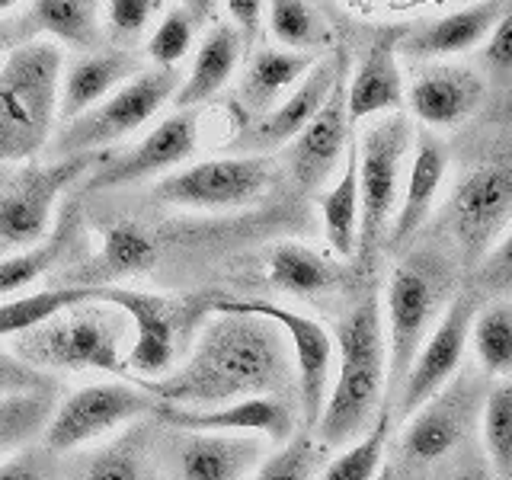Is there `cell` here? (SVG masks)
Masks as SVG:
<instances>
[{"mask_svg":"<svg viewBox=\"0 0 512 480\" xmlns=\"http://www.w3.org/2000/svg\"><path fill=\"white\" fill-rule=\"evenodd\" d=\"M157 404L218 407L247 397H282L295 388V362L272 320L215 301L196 343L167 378L138 381Z\"/></svg>","mask_w":512,"mask_h":480,"instance_id":"1","label":"cell"},{"mask_svg":"<svg viewBox=\"0 0 512 480\" xmlns=\"http://www.w3.org/2000/svg\"><path fill=\"white\" fill-rule=\"evenodd\" d=\"M333 340V381L320 420L311 429L327 452L362 439L388 410V336H384L381 301H359L340 320Z\"/></svg>","mask_w":512,"mask_h":480,"instance_id":"2","label":"cell"},{"mask_svg":"<svg viewBox=\"0 0 512 480\" xmlns=\"http://www.w3.org/2000/svg\"><path fill=\"white\" fill-rule=\"evenodd\" d=\"M7 349L42 375H122L128 349V317L90 298L7 340Z\"/></svg>","mask_w":512,"mask_h":480,"instance_id":"3","label":"cell"},{"mask_svg":"<svg viewBox=\"0 0 512 480\" xmlns=\"http://www.w3.org/2000/svg\"><path fill=\"white\" fill-rule=\"evenodd\" d=\"M96 298L128 317V381L167 378L186 359L218 301L212 295H157L125 285L96 288Z\"/></svg>","mask_w":512,"mask_h":480,"instance_id":"4","label":"cell"},{"mask_svg":"<svg viewBox=\"0 0 512 480\" xmlns=\"http://www.w3.org/2000/svg\"><path fill=\"white\" fill-rule=\"evenodd\" d=\"M64 58L52 39H29L0 64V164L32 160L52 141Z\"/></svg>","mask_w":512,"mask_h":480,"instance_id":"5","label":"cell"},{"mask_svg":"<svg viewBox=\"0 0 512 480\" xmlns=\"http://www.w3.org/2000/svg\"><path fill=\"white\" fill-rule=\"evenodd\" d=\"M452 301L455 272L439 250H416L391 269L381 298L384 336H388V407L394 404L416 352L452 308Z\"/></svg>","mask_w":512,"mask_h":480,"instance_id":"6","label":"cell"},{"mask_svg":"<svg viewBox=\"0 0 512 480\" xmlns=\"http://www.w3.org/2000/svg\"><path fill=\"white\" fill-rule=\"evenodd\" d=\"M180 84L183 74L176 68H157V64L144 68L116 93H109L103 103L87 109L84 116L64 122L52 141V157L103 154L112 144L125 141L148 125L167 103H173Z\"/></svg>","mask_w":512,"mask_h":480,"instance_id":"7","label":"cell"},{"mask_svg":"<svg viewBox=\"0 0 512 480\" xmlns=\"http://www.w3.org/2000/svg\"><path fill=\"white\" fill-rule=\"evenodd\" d=\"M413 141V119L404 112H391V116H381L368 125L356 144L362 199L359 250L365 256H372L381 240H388V228L394 221L400 192H404Z\"/></svg>","mask_w":512,"mask_h":480,"instance_id":"8","label":"cell"},{"mask_svg":"<svg viewBox=\"0 0 512 480\" xmlns=\"http://www.w3.org/2000/svg\"><path fill=\"white\" fill-rule=\"evenodd\" d=\"M154 413L157 400L138 381H93L58 400L42 432V445L52 455H68Z\"/></svg>","mask_w":512,"mask_h":480,"instance_id":"9","label":"cell"},{"mask_svg":"<svg viewBox=\"0 0 512 480\" xmlns=\"http://www.w3.org/2000/svg\"><path fill=\"white\" fill-rule=\"evenodd\" d=\"M445 228L464 263L477 266L512 228V157L474 164L452 189Z\"/></svg>","mask_w":512,"mask_h":480,"instance_id":"10","label":"cell"},{"mask_svg":"<svg viewBox=\"0 0 512 480\" xmlns=\"http://www.w3.org/2000/svg\"><path fill=\"white\" fill-rule=\"evenodd\" d=\"M103 154L52 157L48 164H29L0 189V244L32 247L55 228V208L80 176L93 173Z\"/></svg>","mask_w":512,"mask_h":480,"instance_id":"11","label":"cell"},{"mask_svg":"<svg viewBox=\"0 0 512 480\" xmlns=\"http://www.w3.org/2000/svg\"><path fill=\"white\" fill-rule=\"evenodd\" d=\"M269 183L272 164L266 154H234L160 176L154 196L167 205L189 208V212H231V208H247L263 199Z\"/></svg>","mask_w":512,"mask_h":480,"instance_id":"12","label":"cell"},{"mask_svg":"<svg viewBox=\"0 0 512 480\" xmlns=\"http://www.w3.org/2000/svg\"><path fill=\"white\" fill-rule=\"evenodd\" d=\"M221 304H228V308H237V311L260 314L285 333V343L292 349V362H295V397H298L301 423L304 429H314V423L320 420V410L327 404V391L333 381V365H336L333 333L320 324L317 317L295 311L279 301L221 298Z\"/></svg>","mask_w":512,"mask_h":480,"instance_id":"13","label":"cell"},{"mask_svg":"<svg viewBox=\"0 0 512 480\" xmlns=\"http://www.w3.org/2000/svg\"><path fill=\"white\" fill-rule=\"evenodd\" d=\"M477 308L480 304L474 295H455L452 308L445 311L436 330L426 336V343L410 362L407 378L391 404V410L400 413V420H407L410 413H416L426 400L445 391L461 375L464 359L471 356V324L477 317Z\"/></svg>","mask_w":512,"mask_h":480,"instance_id":"14","label":"cell"},{"mask_svg":"<svg viewBox=\"0 0 512 480\" xmlns=\"http://www.w3.org/2000/svg\"><path fill=\"white\" fill-rule=\"evenodd\" d=\"M487 388L490 381L477 368L471 372L461 368V375L445 391L404 420V452L420 464L442 461L448 452H455L461 439L480 423Z\"/></svg>","mask_w":512,"mask_h":480,"instance_id":"15","label":"cell"},{"mask_svg":"<svg viewBox=\"0 0 512 480\" xmlns=\"http://www.w3.org/2000/svg\"><path fill=\"white\" fill-rule=\"evenodd\" d=\"M266 445L260 436L167 429L157 439V461L167 480H250L266 458Z\"/></svg>","mask_w":512,"mask_h":480,"instance_id":"16","label":"cell"},{"mask_svg":"<svg viewBox=\"0 0 512 480\" xmlns=\"http://www.w3.org/2000/svg\"><path fill=\"white\" fill-rule=\"evenodd\" d=\"M199 148V109H176L173 116L157 122L138 144L119 154H109L87 176V189H119L170 176L180 170Z\"/></svg>","mask_w":512,"mask_h":480,"instance_id":"17","label":"cell"},{"mask_svg":"<svg viewBox=\"0 0 512 480\" xmlns=\"http://www.w3.org/2000/svg\"><path fill=\"white\" fill-rule=\"evenodd\" d=\"M298 410L285 397H247L218 407H173L157 404L154 420L167 429L228 432V436H260L269 445H285L298 432Z\"/></svg>","mask_w":512,"mask_h":480,"instance_id":"18","label":"cell"},{"mask_svg":"<svg viewBox=\"0 0 512 480\" xmlns=\"http://www.w3.org/2000/svg\"><path fill=\"white\" fill-rule=\"evenodd\" d=\"M343 68H346L343 52L317 58V64L308 71V77H304L276 109H269L266 116H256L244 132H240L237 144L240 148H247L250 154H266V151L282 148V144H292L301 128L308 125L320 109H324V103L330 100L336 84L346 77Z\"/></svg>","mask_w":512,"mask_h":480,"instance_id":"19","label":"cell"},{"mask_svg":"<svg viewBox=\"0 0 512 480\" xmlns=\"http://www.w3.org/2000/svg\"><path fill=\"white\" fill-rule=\"evenodd\" d=\"M352 148V122L346 109V77L336 84L324 109L288 144V170L304 189H320Z\"/></svg>","mask_w":512,"mask_h":480,"instance_id":"20","label":"cell"},{"mask_svg":"<svg viewBox=\"0 0 512 480\" xmlns=\"http://www.w3.org/2000/svg\"><path fill=\"white\" fill-rule=\"evenodd\" d=\"M484 90V77L464 64H429L410 84L407 106L416 122L445 132L474 116L477 106L484 103Z\"/></svg>","mask_w":512,"mask_h":480,"instance_id":"21","label":"cell"},{"mask_svg":"<svg viewBox=\"0 0 512 480\" xmlns=\"http://www.w3.org/2000/svg\"><path fill=\"white\" fill-rule=\"evenodd\" d=\"M144 71V61L135 48H100V52H87L77 61L68 64V71L61 77V103L58 119L61 125L77 116H84L87 109L103 103L109 93H116L122 84Z\"/></svg>","mask_w":512,"mask_h":480,"instance_id":"22","label":"cell"},{"mask_svg":"<svg viewBox=\"0 0 512 480\" xmlns=\"http://www.w3.org/2000/svg\"><path fill=\"white\" fill-rule=\"evenodd\" d=\"M445 176H448V154L442 148V141L423 132L413 141L404 192H400L397 212H394V221L388 228L391 247H404L407 240H413L426 228L432 208H436V202L442 196Z\"/></svg>","mask_w":512,"mask_h":480,"instance_id":"23","label":"cell"},{"mask_svg":"<svg viewBox=\"0 0 512 480\" xmlns=\"http://www.w3.org/2000/svg\"><path fill=\"white\" fill-rule=\"evenodd\" d=\"M400 36H381L352 71L346 84L349 122L359 125L375 116H391L407 100L404 74H400Z\"/></svg>","mask_w":512,"mask_h":480,"instance_id":"24","label":"cell"},{"mask_svg":"<svg viewBox=\"0 0 512 480\" xmlns=\"http://www.w3.org/2000/svg\"><path fill=\"white\" fill-rule=\"evenodd\" d=\"M154 263H157L154 237L138 221H116L103 234L93 256H87L77 269H71L68 285H87V288L119 285L128 276L148 272Z\"/></svg>","mask_w":512,"mask_h":480,"instance_id":"25","label":"cell"},{"mask_svg":"<svg viewBox=\"0 0 512 480\" xmlns=\"http://www.w3.org/2000/svg\"><path fill=\"white\" fill-rule=\"evenodd\" d=\"M509 0H477L461 10L439 16L436 23L413 29L410 36L400 39V52L413 58H452L461 52H471L474 45L487 42L490 29L503 16Z\"/></svg>","mask_w":512,"mask_h":480,"instance_id":"26","label":"cell"},{"mask_svg":"<svg viewBox=\"0 0 512 480\" xmlns=\"http://www.w3.org/2000/svg\"><path fill=\"white\" fill-rule=\"evenodd\" d=\"M77 234H80V202L71 199L58 212L55 228L39 244L23 247L0 260V301L32 292V285L42 282L48 272L58 269L74 253Z\"/></svg>","mask_w":512,"mask_h":480,"instance_id":"27","label":"cell"},{"mask_svg":"<svg viewBox=\"0 0 512 480\" xmlns=\"http://www.w3.org/2000/svg\"><path fill=\"white\" fill-rule=\"evenodd\" d=\"M317 64L314 52H292V48L260 45L247 61V71L240 77V103L253 116H266L292 93L308 71Z\"/></svg>","mask_w":512,"mask_h":480,"instance_id":"28","label":"cell"},{"mask_svg":"<svg viewBox=\"0 0 512 480\" xmlns=\"http://www.w3.org/2000/svg\"><path fill=\"white\" fill-rule=\"evenodd\" d=\"M240 55H244V36L231 23H212L196 48L189 74L173 96L176 109H199L202 103L215 100L234 77Z\"/></svg>","mask_w":512,"mask_h":480,"instance_id":"29","label":"cell"},{"mask_svg":"<svg viewBox=\"0 0 512 480\" xmlns=\"http://www.w3.org/2000/svg\"><path fill=\"white\" fill-rule=\"evenodd\" d=\"M320 228L336 260H352L359 253V224H362V199H359V157L356 141L343 160L336 180L320 192Z\"/></svg>","mask_w":512,"mask_h":480,"instance_id":"30","label":"cell"},{"mask_svg":"<svg viewBox=\"0 0 512 480\" xmlns=\"http://www.w3.org/2000/svg\"><path fill=\"white\" fill-rule=\"evenodd\" d=\"M154 455L157 448L151 445L148 426L141 420L90 452L87 461L77 468V480H164V471H160V461Z\"/></svg>","mask_w":512,"mask_h":480,"instance_id":"31","label":"cell"},{"mask_svg":"<svg viewBox=\"0 0 512 480\" xmlns=\"http://www.w3.org/2000/svg\"><path fill=\"white\" fill-rule=\"evenodd\" d=\"M266 276L279 292L295 295V298L324 295L343 279L340 263H336L333 256L320 253L308 244H295V240H285V244H276L269 250Z\"/></svg>","mask_w":512,"mask_h":480,"instance_id":"32","label":"cell"},{"mask_svg":"<svg viewBox=\"0 0 512 480\" xmlns=\"http://www.w3.org/2000/svg\"><path fill=\"white\" fill-rule=\"evenodd\" d=\"M29 20L55 45H71L84 55L106 48L100 0H32Z\"/></svg>","mask_w":512,"mask_h":480,"instance_id":"33","label":"cell"},{"mask_svg":"<svg viewBox=\"0 0 512 480\" xmlns=\"http://www.w3.org/2000/svg\"><path fill=\"white\" fill-rule=\"evenodd\" d=\"M471 359L487 381L512 378V298H496L477 308L471 324Z\"/></svg>","mask_w":512,"mask_h":480,"instance_id":"34","label":"cell"},{"mask_svg":"<svg viewBox=\"0 0 512 480\" xmlns=\"http://www.w3.org/2000/svg\"><path fill=\"white\" fill-rule=\"evenodd\" d=\"M96 295V288L87 285H58V288H39V292H23L16 298L0 301V343L13 340L32 327L45 324L48 317L84 304Z\"/></svg>","mask_w":512,"mask_h":480,"instance_id":"35","label":"cell"},{"mask_svg":"<svg viewBox=\"0 0 512 480\" xmlns=\"http://www.w3.org/2000/svg\"><path fill=\"white\" fill-rule=\"evenodd\" d=\"M55 404H58L55 388L0 397V461L42 439Z\"/></svg>","mask_w":512,"mask_h":480,"instance_id":"36","label":"cell"},{"mask_svg":"<svg viewBox=\"0 0 512 480\" xmlns=\"http://www.w3.org/2000/svg\"><path fill=\"white\" fill-rule=\"evenodd\" d=\"M394 410H384L375 426L365 432L362 439L349 442L324 461V468L317 471V480H381L384 452H388Z\"/></svg>","mask_w":512,"mask_h":480,"instance_id":"37","label":"cell"},{"mask_svg":"<svg viewBox=\"0 0 512 480\" xmlns=\"http://www.w3.org/2000/svg\"><path fill=\"white\" fill-rule=\"evenodd\" d=\"M480 439L493 480H512V378L490 381L480 407Z\"/></svg>","mask_w":512,"mask_h":480,"instance_id":"38","label":"cell"},{"mask_svg":"<svg viewBox=\"0 0 512 480\" xmlns=\"http://www.w3.org/2000/svg\"><path fill=\"white\" fill-rule=\"evenodd\" d=\"M269 36L292 52H317L327 45L330 29L311 0H266Z\"/></svg>","mask_w":512,"mask_h":480,"instance_id":"39","label":"cell"},{"mask_svg":"<svg viewBox=\"0 0 512 480\" xmlns=\"http://www.w3.org/2000/svg\"><path fill=\"white\" fill-rule=\"evenodd\" d=\"M327 448L311 429H298L285 445H276V452L260 461L250 480H317V471L324 468Z\"/></svg>","mask_w":512,"mask_h":480,"instance_id":"40","label":"cell"},{"mask_svg":"<svg viewBox=\"0 0 512 480\" xmlns=\"http://www.w3.org/2000/svg\"><path fill=\"white\" fill-rule=\"evenodd\" d=\"M164 0H106L103 32L112 48H135Z\"/></svg>","mask_w":512,"mask_h":480,"instance_id":"41","label":"cell"},{"mask_svg":"<svg viewBox=\"0 0 512 480\" xmlns=\"http://www.w3.org/2000/svg\"><path fill=\"white\" fill-rule=\"evenodd\" d=\"M196 39V23L189 20L183 7H173L164 13V20L157 23V29L148 39V58L157 68H176L192 48Z\"/></svg>","mask_w":512,"mask_h":480,"instance_id":"42","label":"cell"},{"mask_svg":"<svg viewBox=\"0 0 512 480\" xmlns=\"http://www.w3.org/2000/svg\"><path fill=\"white\" fill-rule=\"evenodd\" d=\"M474 272H477V285L484 288V292L496 298H512V228L500 237V244L474 266Z\"/></svg>","mask_w":512,"mask_h":480,"instance_id":"43","label":"cell"},{"mask_svg":"<svg viewBox=\"0 0 512 480\" xmlns=\"http://www.w3.org/2000/svg\"><path fill=\"white\" fill-rule=\"evenodd\" d=\"M480 61L496 77L512 74V0L506 4L500 20H496V26L490 29L484 48H480Z\"/></svg>","mask_w":512,"mask_h":480,"instance_id":"44","label":"cell"},{"mask_svg":"<svg viewBox=\"0 0 512 480\" xmlns=\"http://www.w3.org/2000/svg\"><path fill=\"white\" fill-rule=\"evenodd\" d=\"M39 388H55L52 378L36 372L23 359H16L7 349V343L0 346V397L4 394H23V391H39Z\"/></svg>","mask_w":512,"mask_h":480,"instance_id":"45","label":"cell"},{"mask_svg":"<svg viewBox=\"0 0 512 480\" xmlns=\"http://www.w3.org/2000/svg\"><path fill=\"white\" fill-rule=\"evenodd\" d=\"M48 455L23 448V452H16V455L0 461V480H58Z\"/></svg>","mask_w":512,"mask_h":480,"instance_id":"46","label":"cell"},{"mask_svg":"<svg viewBox=\"0 0 512 480\" xmlns=\"http://www.w3.org/2000/svg\"><path fill=\"white\" fill-rule=\"evenodd\" d=\"M224 7H228L231 26L244 36V42H253L256 36H260L266 0H224Z\"/></svg>","mask_w":512,"mask_h":480,"instance_id":"47","label":"cell"},{"mask_svg":"<svg viewBox=\"0 0 512 480\" xmlns=\"http://www.w3.org/2000/svg\"><path fill=\"white\" fill-rule=\"evenodd\" d=\"M29 39H39L36 26H32L29 13L26 16H7V20H0V64L4 58L13 52V48L26 45Z\"/></svg>","mask_w":512,"mask_h":480,"instance_id":"48","label":"cell"},{"mask_svg":"<svg viewBox=\"0 0 512 480\" xmlns=\"http://www.w3.org/2000/svg\"><path fill=\"white\" fill-rule=\"evenodd\" d=\"M180 7L196 26H208L218 16V0H180Z\"/></svg>","mask_w":512,"mask_h":480,"instance_id":"49","label":"cell"},{"mask_svg":"<svg viewBox=\"0 0 512 480\" xmlns=\"http://www.w3.org/2000/svg\"><path fill=\"white\" fill-rule=\"evenodd\" d=\"M16 4H20V0H0V13H7V10H13Z\"/></svg>","mask_w":512,"mask_h":480,"instance_id":"50","label":"cell"},{"mask_svg":"<svg viewBox=\"0 0 512 480\" xmlns=\"http://www.w3.org/2000/svg\"><path fill=\"white\" fill-rule=\"evenodd\" d=\"M471 480H493V477H490V474H474Z\"/></svg>","mask_w":512,"mask_h":480,"instance_id":"51","label":"cell"}]
</instances>
